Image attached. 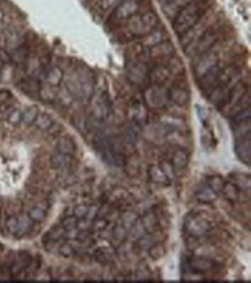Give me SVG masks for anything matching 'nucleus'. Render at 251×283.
<instances>
[{
	"label": "nucleus",
	"mask_w": 251,
	"mask_h": 283,
	"mask_svg": "<svg viewBox=\"0 0 251 283\" xmlns=\"http://www.w3.org/2000/svg\"><path fill=\"white\" fill-rule=\"evenodd\" d=\"M206 12L203 1H191L185 7L179 11L174 18V30L179 37L184 35L191 29H194L195 26L198 25L199 20L203 18V15Z\"/></svg>",
	"instance_id": "nucleus-1"
},
{
	"label": "nucleus",
	"mask_w": 251,
	"mask_h": 283,
	"mask_svg": "<svg viewBox=\"0 0 251 283\" xmlns=\"http://www.w3.org/2000/svg\"><path fill=\"white\" fill-rule=\"evenodd\" d=\"M95 149L102 155L106 162L109 164H120L124 163L125 159H123L120 150L112 136L104 133H99L94 140Z\"/></svg>",
	"instance_id": "nucleus-2"
},
{
	"label": "nucleus",
	"mask_w": 251,
	"mask_h": 283,
	"mask_svg": "<svg viewBox=\"0 0 251 283\" xmlns=\"http://www.w3.org/2000/svg\"><path fill=\"white\" fill-rule=\"evenodd\" d=\"M159 26V16L156 13L148 11L145 12L143 14L133 15L132 18L128 20V27L129 30L132 32L135 36H139V37H143L147 35L148 32L154 30Z\"/></svg>",
	"instance_id": "nucleus-3"
},
{
	"label": "nucleus",
	"mask_w": 251,
	"mask_h": 283,
	"mask_svg": "<svg viewBox=\"0 0 251 283\" xmlns=\"http://www.w3.org/2000/svg\"><path fill=\"white\" fill-rule=\"evenodd\" d=\"M169 102V90L165 85H151L143 91V103L153 110L165 108Z\"/></svg>",
	"instance_id": "nucleus-4"
},
{
	"label": "nucleus",
	"mask_w": 251,
	"mask_h": 283,
	"mask_svg": "<svg viewBox=\"0 0 251 283\" xmlns=\"http://www.w3.org/2000/svg\"><path fill=\"white\" fill-rule=\"evenodd\" d=\"M218 31L215 28L206 29L203 34L198 36L197 39L191 42L188 47H192L190 49H185L187 55H197L200 56L205 54V52L210 51V49L218 41Z\"/></svg>",
	"instance_id": "nucleus-5"
},
{
	"label": "nucleus",
	"mask_w": 251,
	"mask_h": 283,
	"mask_svg": "<svg viewBox=\"0 0 251 283\" xmlns=\"http://www.w3.org/2000/svg\"><path fill=\"white\" fill-rule=\"evenodd\" d=\"M211 222L201 214H191L184 223V230L192 238H199L210 231Z\"/></svg>",
	"instance_id": "nucleus-6"
},
{
	"label": "nucleus",
	"mask_w": 251,
	"mask_h": 283,
	"mask_svg": "<svg viewBox=\"0 0 251 283\" xmlns=\"http://www.w3.org/2000/svg\"><path fill=\"white\" fill-rule=\"evenodd\" d=\"M126 78L132 85H141L148 79V68L143 62L132 61L126 65Z\"/></svg>",
	"instance_id": "nucleus-7"
},
{
	"label": "nucleus",
	"mask_w": 251,
	"mask_h": 283,
	"mask_svg": "<svg viewBox=\"0 0 251 283\" xmlns=\"http://www.w3.org/2000/svg\"><path fill=\"white\" fill-rule=\"evenodd\" d=\"M175 54V47L170 41H162L149 49V57L158 64H162L164 61L169 60V59L174 57Z\"/></svg>",
	"instance_id": "nucleus-8"
},
{
	"label": "nucleus",
	"mask_w": 251,
	"mask_h": 283,
	"mask_svg": "<svg viewBox=\"0 0 251 283\" xmlns=\"http://www.w3.org/2000/svg\"><path fill=\"white\" fill-rule=\"evenodd\" d=\"M200 58H198L197 62L194 66L195 75L197 78H201L205 73H207L208 71H211L212 68L217 66L219 64V57L217 54L212 51H207L205 54L199 56Z\"/></svg>",
	"instance_id": "nucleus-9"
},
{
	"label": "nucleus",
	"mask_w": 251,
	"mask_h": 283,
	"mask_svg": "<svg viewBox=\"0 0 251 283\" xmlns=\"http://www.w3.org/2000/svg\"><path fill=\"white\" fill-rule=\"evenodd\" d=\"M139 12V2L137 0H123L113 11L112 20L116 22L128 21Z\"/></svg>",
	"instance_id": "nucleus-10"
},
{
	"label": "nucleus",
	"mask_w": 251,
	"mask_h": 283,
	"mask_svg": "<svg viewBox=\"0 0 251 283\" xmlns=\"http://www.w3.org/2000/svg\"><path fill=\"white\" fill-rule=\"evenodd\" d=\"M220 71L221 68L217 65V66L212 68L211 71H208L207 73H205L203 77L199 78V84H198V85H199L200 90L203 91L205 95H207V96L217 85H219Z\"/></svg>",
	"instance_id": "nucleus-11"
},
{
	"label": "nucleus",
	"mask_w": 251,
	"mask_h": 283,
	"mask_svg": "<svg viewBox=\"0 0 251 283\" xmlns=\"http://www.w3.org/2000/svg\"><path fill=\"white\" fill-rule=\"evenodd\" d=\"M235 153L241 162L247 164V166H250V163H251V134H248V136L236 140Z\"/></svg>",
	"instance_id": "nucleus-12"
},
{
	"label": "nucleus",
	"mask_w": 251,
	"mask_h": 283,
	"mask_svg": "<svg viewBox=\"0 0 251 283\" xmlns=\"http://www.w3.org/2000/svg\"><path fill=\"white\" fill-rule=\"evenodd\" d=\"M171 78V73L169 68L164 64H158L148 71V79L151 80L152 85H165L169 79Z\"/></svg>",
	"instance_id": "nucleus-13"
},
{
	"label": "nucleus",
	"mask_w": 251,
	"mask_h": 283,
	"mask_svg": "<svg viewBox=\"0 0 251 283\" xmlns=\"http://www.w3.org/2000/svg\"><path fill=\"white\" fill-rule=\"evenodd\" d=\"M189 161H190V154L188 150L183 149V148H178L175 151L174 155L171 159V167L174 169L175 175H179L187 169Z\"/></svg>",
	"instance_id": "nucleus-14"
},
{
	"label": "nucleus",
	"mask_w": 251,
	"mask_h": 283,
	"mask_svg": "<svg viewBox=\"0 0 251 283\" xmlns=\"http://www.w3.org/2000/svg\"><path fill=\"white\" fill-rule=\"evenodd\" d=\"M189 267L195 273H207L215 267V262L205 256H192L189 259Z\"/></svg>",
	"instance_id": "nucleus-15"
},
{
	"label": "nucleus",
	"mask_w": 251,
	"mask_h": 283,
	"mask_svg": "<svg viewBox=\"0 0 251 283\" xmlns=\"http://www.w3.org/2000/svg\"><path fill=\"white\" fill-rule=\"evenodd\" d=\"M169 101L178 107H185L190 102V93L183 87L174 85L169 89Z\"/></svg>",
	"instance_id": "nucleus-16"
},
{
	"label": "nucleus",
	"mask_w": 251,
	"mask_h": 283,
	"mask_svg": "<svg viewBox=\"0 0 251 283\" xmlns=\"http://www.w3.org/2000/svg\"><path fill=\"white\" fill-rule=\"evenodd\" d=\"M129 117H130V121H132V123H135L140 126V125L147 120V117H148L146 105L142 103H139V102L138 103L132 104L129 109Z\"/></svg>",
	"instance_id": "nucleus-17"
},
{
	"label": "nucleus",
	"mask_w": 251,
	"mask_h": 283,
	"mask_svg": "<svg viewBox=\"0 0 251 283\" xmlns=\"http://www.w3.org/2000/svg\"><path fill=\"white\" fill-rule=\"evenodd\" d=\"M248 91V88H247V85L243 84V82H239V84H235L233 85V88H231L230 93H229V96L227 98V102L226 104H224V108H228V111L230 110L231 108L235 105L237 102H239L241 98H242L246 93Z\"/></svg>",
	"instance_id": "nucleus-18"
},
{
	"label": "nucleus",
	"mask_w": 251,
	"mask_h": 283,
	"mask_svg": "<svg viewBox=\"0 0 251 283\" xmlns=\"http://www.w3.org/2000/svg\"><path fill=\"white\" fill-rule=\"evenodd\" d=\"M164 1V9L169 18L174 19L176 14L185 7L188 4H190L192 0H162Z\"/></svg>",
	"instance_id": "nucleus-19"
},
{
	"label": "nucleus",
	"mask_w": 251,
	"mask_h": 283,
	"mask_svg": "<svg viewBox=\"0 0 251 283\" xmlns=\"http://www.w3.org/2000/svg\"><path fill=\"white\" fill-rule=\"evenodd\" d=\"M64 80V72L60 67L52 66L45 73V81L50 87H58Z\"/></svg>",
	"instance_id": "nucleus-20"
},
{
	"label": "nucleus",
	"mask_w": 251,
	"mask_h": 283,
	"mask_svg": "<svg viewBox=\"0 0 251 283\" xmlns=\"http://www.w3.org/2000/svg\"><path fill=\"white\" fill-rule=\"evenodd\" d=\"M30 255H26V253H21V255L19 256L18 259H15V261L13 262V265L11 266V274L13 276L19 275L20 273L26 271V269L28 268V266H30Z\"/></svg>",
	"instance_id": "nucleus-21"
},
{
	"label": "nucleus",
	"mask_w": 251,
	"mask_h": 283,
	"mask_svg": "<svg viewBox=\"0 0 251 283\" xmlns=\"http://www.w3.org/2000/svg\"><path fill=\"white\" fill-rule=\"evenodd\" d=\"M148 176L149 178L152 179V182H154L155 184H160V185H167V184L170 182V180L168 179L167 175H166L164 169L159 166L149 167Z\"/></svg>",
	"instance_id": "nucleus-22"
},
{
	"label": "nucleus",
	"mask_w": 251,
	"mask_h": 283,
	"mask_svg": "<svg viewBox=\"0 0 251 283\" xmlns=\"http://www.w3.org/2000/svg\"><path fill=\"white\" fill-rule=\"evenodd\" d=\"M129 235V229L126 228L125 226H123L122 223H117L115 226V228L112 229V244L115 246H119L122 245L125 239L128 238Z\"/></svg>",
	"instance_id": "nucleus-23"
},
{
	"label": "nucleus",
	"mask_w": 251,
	"mask_h": 283,
	"mask_svg": "<svg viewBox=\"0 0 251 283\" xmlns=\"http://www.w3.org/2000/svg\"><path fill=\"white\" fill-rule=\"evenodd\" d=\"M140 221H141L143 228H145V231L149 233V235H152V233H154L158 230L159 220L153 212L146 213Z\"/></svg>",
	"instance_id": "nucleus-24"
},
{
	"label": "nucleus",
	"mask_w": 251,
	"mask_h": 283,
	"mask_svg": "<svg viewBox=\"0 0 251 283\" xmlns=\"http://www.w3.org/2000/svg\"><path fill=\"white\" fill-rule=\"evenodd\" d=\"M77 150L76 142L68 137H63L57 141V151L61 154H66V155L72 156Z\"/></svg>",
	"instance_id": "nucleus-25"
},
{
	"label": "nucleus",
	"mask_w": 251,
	"mask_h": 283,
	"mask_svg": "<svg viewBox=\"0 0 251 283\" xmlns=\"http://www.w3.org/2000/svg\"><path fill=\"white\" fill-rule=\"evenodd\" d=\"M70 163H71V156L66 155V154H61L59 151L52 154L50 157V164L54 169L57 170L65 169V168L70 166Z\"/></svg>",
	"instance_id": "nucleus-26"
},
{
	"label": "nucleus",
	"mask_w": 251,
	"mask_h": 283,
	"mask_svg": "<svg viewBox=\"0 0 251 283\" xmlns=\"http://www.w3.org/2000/svg\"><path fill=\"white\" fill-rule=\"evenodd\" d=\"M110 111V103L108 101L107 94L101 95L97 100V103L95 104V117L99 119H104L108 117V113Z\"/></svg>",
	"instance_id": "nucleus-27"
},
{
	"label": "nucleus",
	"mask_w": 251,
	"mask_h": 283,
	"mask_svg": "<svg viewBox=\"0 0 251 283\" xmlns=\"http://www.w3.org/2000/svg\"><path fill=\"white\" fill-rule=\"evenodd\" d=\"M162 41H164V31L159 30V29L156 28L153 31L148 32L147 35L143 36L142 45L143 47L151 49L152 47H154V45L161 43Z\"/></svg>",
	"instance_id": "nucleus-28"
},
{
	"label": "nucleus",
	"mask_w": 251,
	"mask_h": 283,
	"mask_svg": "<svg viewBox=\"0 0 251 283\" xmlns=\"http://www.w3.org/2000/svg\"><path fill=\"white\" fill-rule=\"evenodd\" d=\"M221 193H223L224 198H226L227 201H229L230 203H236L239 201L240 189L236 185H234L233 183H224Z\"/></svg>",
	"instance_id": "nucleus-29"
},
{
	"label": "nucleus",
	"mask_w": 251,
	"mask_h": 283,
	"mask_svg": "<svg viewBox=\"0 0 251 283\" xmlns=\"http://www.w3.org/2000/svg\"><path fill=\"white\" fill-rule=\"evenodd\" d=\"M94 256H95L96 261H99L100 264L107 265V264H110V262H112L116 255H115V251H113V249L102 248V249H99L95 253H94Z\"/></svg>",
	"instance_id": "nucleus-30"
},
{
	"label": "nucleus",
	"mask_w": 251,
	"mask_h": 283,
	"mask_svg": "<svg viewBox=\"0 0 251 283\" xmlns=\"http://www.w3.org/2000/svg\"><path fill=\"white\" fill-rule=\"evenodd\" d=\"M195 198L201 203H212L217 200L218 194L214 191H212L207 185H205L195 193Z\"/></svg>",
	"instance_id": "nucleus-31"
},
{
	"label": "nucleus",
	"mask_w": 251,
	"mask_h": 283,
	"mask_svg": "<svg viewBox=\"0 0 251 283\" xmlns=\"http://www.w3.org/2000/svg\"><path fill=\"white\" fill-rule=\"evenodd\" d=\"M123 134L126 142L135 143L139 136V125L132 123V121H129V123L124 126Z\"/></svg>",
	"instance_id": "nucleus-32"
},
{
	"label": "nucleus",
	"mask_w": 251,
	"mask_h": 283,
	"mask_svg": "<svg viewBox=\"0 0 251 283\" xmlns=\"http://www.w3.org/2000/svg\"><path fill=\"white\" fill-rule=\"evenodd\" d=\"M64 236H66V230L64 229V226H55L54 228H51L49 231L45 233L44 239L48 242H57L60 241Z\"/></svg>",
	"instance_id": "nucleus-33"
},
{
	"label": "nucleus",
	"mask_w": 251,
	"mask_h": 283,
	"mask_svg": "<svg viewBox=\"0 0 251 283\" xmlns=\"http://www.w3.org/2000/svg\"><path fill=\"white\" fill-rule=\"evenodd\" d=\"M250 102H251V95L249 93V90L247 91L246 95L241 98V100L237 102V103L234 105L233 108L230 109L229 113H228V116L229 117H233L234 114H236L237 113H240V111L242 110H246V109L250 108Z\"/></svg>",
	"instance_id": "nucleus-34"
},
{
	"label": "nucleus",
	"mask_w": 251,
	"mask_h": 283,
	"mask_svg": "<svg viewBox=\"0 0 251 283\" xmlns=\"http://www.w3.org/2000/svg\"><path fill=\"white\" fill-rule=\"evenodd\" d=\"M9 59L14 64H25L28 59V52L24 47L16 48L14 50H12V54H9Z\"/></svg>",
	"instance_id": "nucleus-35"
},
{
	"label": "nucleus",
	"mask_w": 251,
	"mask_h": 283,
	"mask_svg": "<svg viewBox=\"0 0 251 283\" xmlns=\"http://www.w3.org/2000/svg\"><path fill=\"white\" fill-rule=\"evenodd\" d=\"M54 123L55 120L52 119V117L47 113H38V116L35 120L36 127L41 131H49V128L54 125Z\"/></svg>",
	"instance_id": "nucleus-36"
},
{
	"label": "nucleus",
	"mask_w": 251,
	"mask_h": 283,
	"mask_svg": "<svg viewBox=\"0 0 251 283\" xmlns=\"http://www.w3.org/2000/svg\"><path fill=\"white\" fill-rule=\"evenodd\" d=\"M22 43H24V37H22L18 31L9 32L7 37H6V45H7V48L11 49V50L22 47Z\"/></svg>",
	"instance_id": "nucleus-37"
},
{
	"label": "nucleus",
	"mask_w": 251,
	"mask_h": 283,
	"mask_svg": "<svg viewBox=\"0 0 251 283\" xmlns=\"http://www.w3.org/2000/svg\"><path fill=\"white\" fill-rule=\"evenodd\" d=\"M124 167H125L126 173L130 177H135L139 172V161L136 156H131L124 161Z\"/></svg>",
	"instance_id": "nucleus-38"
},
{
	"label": "nucleus",
	"mask_w": 251,
	"mask_h": 283,
	"mask_svg": "<svg viewBox=\"0 0 251 283\" xmlns=\"http://www.w3.org/2000/svg\"><path fill=\"white\" fill-rule=\"evenodd\" d=\"M38 109L36 107H30L27 110L22 113V123L27 126H31L32 124H35L36 118L38 116Z\"/></svg>",
	"instance_id": "nucleus-39"
},
{
	"label": "nucleus",
	"mask_w": 251,
	"mask_h": 283,
	"mask_svg": "<svg viewBox=\"0 0 251 283\" xmlns=\"http://www.w3.org/2000/svg\"><path fill=\"white\" fill-rule=\"evenodd\" d=\"M224 185V180L221 176L214 175V176H210L207 178V186L210 187L212 191H214L215 193H221V191L223 189Z\"/></svg>",
	"instance_id": "nucleus-40"
},
{
	"label": "nucleus",
	"mask_w": 251,
	"mask_h": 283,
	"mask_svg": "<svg viewBox=\"0 0 251 283\" xmlns=\"http://www.w3.org/2000/svg\"><path fill=\"white\" fill-rule=\"evenodd\" d=\"M236 127L234 128V133H235L236 140L241 139V138L248 136V134H251V123L250 120L242 121V123H237L235 124Z\"/></svg>",
	"instance_id": "nucleus-41"
},
{
	"label": "nucleus",
	"mask_w": 251,
	"mask_h": 283,
	"mask_svg": "<svg viewBox=\"0 0 251 283\" xmlns=\"http://www.w3.org/2000/svg\"><path fill=\"white\" fill-rule=\"evenodd\" d=\"M129 233H130V236L135 239V241H138V239L145 236V233H146L145 228H143L142 223L140 220H137V221L133 223L131 226H130Z\"/></svg>",
	"instance_id": "nucleus-42"
},
{
	"label": "nucleus",
	"mask_w": 251,
	"mask_h": 283,
	"mask_svg": "<svg viewBox=\"0 0 251 283\" xmlns=\"http://www.w3.org/2000/svg\"><path fill=\"white\" fill-rule=\"evenodd\" d=\"M32 222L29 217H19V225H18V231H16L15 235L16 236H24L27 233L29 230L31 229V226H32Z\"/></svg>",
	"instance_id": "nucleus-43"
},
{
	"label": "nucleus",
	"mask_w": 251,
	"mask_h": 283,
	"mask_svg": "<svg viewBox=\"0 0 251 283\" xmlns=\"http://www.w3.org/2000/svg\"><path fill=\"white\" fill-rule=\"evenodd\" d=\"M28 217L35 223H41L43 222L47 217V213L44 209L40 208V207H34L28 212Z\"/></svg>",
	"instance_id": "nucleus-44"
},
{
	"label": "nucleus",
	"mask_w": 251,
	"mask_h": 283,
	"mask_svg": "<svg viewBox=\"0 0 251 283\" xmlns=\"http://www.w3.org/2000/svg\"><path fill=\"white\" fill-rule=\"evenodd\" d=\"M148 253L153 260H159L166 255V248L161 243H155L149 246Z\"/></svg>",
	"instance_id": "nucleus-45"
},
{
	"label": "nucleus",
	"mask_w": 251,
	"mask_h": 283,
	"mask_svg": "<svg viewBox=\"0 0 251 283\" xmlns=\"http://www.w3.org/2000/svg\"><path fill=\"white\" fill-rule=\"evenodd\" d=\"M169 65H171V66H167L169 68V71H170L171 74H181L184 72V66H183V62H182L179 59H177L175 57H172L169 59Z\"/></svg>",
	"instance_id": "nucleus-46"
},
{
	"label": "nucleus",
	"mask_w": 251,
	"mask_h": 283,
	"mask_svg": "<svg viewBox=\"0 0 251 283\" xmlns=\"http://www.w3.org/2000/svg\"><path fill=\"white\" fill-rule=\"evenodd\" d=\"M138 219H137L136 214L132 212H124L122 216H120V223H122L123 226H125L128 229H130V226H131Z\"/></svg>",
	"instance_id": "nucleus-47"
},
{
	"label": "nucleus",
	"mask_w": 251,
	"mask_h": 283,
	"mask_svg": "<svg viewBox=\"0 0 251 283\" xmlns=\"http://www.w3.org/2000/svg\"><path fill=\"white\" fill-rule=\"evenodd\" d=\"M234 180H235V183L233 184L239 189H250V177L248 175H236V177H234Z\"/></svg>",
	"instance_id": "nucleus-48"
},
{
	"label": "nucleus",
	"mask_w": 251,
	"mask_h": 283,
	"mask_svg": "<svg viewBox=\"0 0 251 283\" xmlns=\"http://www.w3.org/2000/svg\"><path fill=\"white\" fill-rule=\"evenodd\" d=\"M250 117H251L250 108H248L246 109V110H242V111H240V113H237L236 114H234V116L230 118L234 124H237V123H242V121L250 120Z\"/></svg>",
	"instance_id": "nucleus-49"
},
{
	"label": "nucleus",
	"mask_w": 251,
	"mask_h": 283,
	"mask_svg": "<svg viewBox=\"0 0 251 283\" xmlns=\"http://www.w3.org/2000/svg\"><path fill=\"white\" fill-rule=\"evenodd\" d=\"M18 225H19V217L16 216H9L5 222L7 231L9 233H13V235H15L16 231H18Z\"/></svg>",
	"instance_id": "nucleus-50"
},
{
	"label": "nucleus",
	"mask_w": 251,
	"mask_h": 283,
	"mask_svg": "<svg viewBox=\"0 0 251 283\" xmlns=\"http://www.w3.org/2000/svg\"><path fill=\"white\" fill-rule=\"evenodd\" d=\"M77 222H78V219L73 215V216L65 217L63 221H61L60 225L64 226V229L66 230V231H70V230H73L77 228Z\"/></svg>",
	"instance_id": "nucleus-51"
},
{
	"label": "nucleus",
	"mask_w": 251,
	"mask_h": 283,
	"mask_svg": "<svg viewBox=\"0 0 251 283\" xmlns=\"http://www.w3.org/2000/svg\"><path fill=\"white\" fill-rule=\"evenodd\" d=\"M88 209H89V205H84V203H81V205H78V206L74 207L73 215L76 216L78 220L84 219V217L87 216Z\"/></svg>",
	"instance_id": "nucleus-52"
},
{
	"label": "nucleus",
	"mask_w": 251,
	"mask_h": 283,
	"mask_svg": "<svg viewBox=\"0 0 251 283\" xmlns=\"http://www.w3.org/2000/svg\"><path fill=\"white\" fill-rule=\"evenodd\" d=\"M108 221L106 220V217H95L93 220V225L92 229L95 230V231H103L104 229L107 228Z\"/></svg>",
	"instance_id": "nucleus-53"
},
{
	"label": "nucleus",
	"mask_w": 251,
	"mask_h": 283,
	"mask_svg": "<svg viewBox=\"0 0 251 283\" xmlns=\"http://www.w3.org/2000/svg\"><path fill=\"white\" fill-rule=\"evenodd\" d=\"M74 248L68 243H64L59 246V253L64 258H72L74 255Z\"/></svg>",
	"instance_id": "nucleus-54"
},
{
	"label": "nucleus",
	"mask_w": 251,
	"mask_h": 283,
	"mask_svg": "<svg viewBox=\"0 0 251 283\" xmlns=\"http://www.w3.org/2000/svg\"><path fill=\"white\" fill-rule=\"evenodd\" d=\"M92 225H93V220L84 217V219L78 220L77 228L79 229V231H87V230L92 229Z\"/></svg>",
	"instance_id": "nucleus-55"
},
{
	"label": "nucleus",
	"mask_w": 251,
	"mask_h": 283,
	"mask_svg": "<svg viewBox=\"0 0 251 283\" xmlns=\"http://www.w3.org/2000/svg\"><path fill=\"white\" fill-rule=\"evenodd\" d=\"M22 121V111L19 110V109H15L13 110L8 116V123L12 125H18Z\"/></svg>",
	"instance_id": "nucleus-56"
},
{
	"label": "nucleus",
	"mask_w": 251,
	"mask_h": 283,
	"mask_svg": "<svg viewBox=\"0 0 251 283\" xmlns=\"http://www.w3.org/2000/svg\"><path fill=\"white\" fill-rule=\"evenodd\" d=\"M123 0H101V8L107 11V9L116 8Z\"/></svg>",
	"instance_id": "nucleus-57"
},
{
	"label": "nucleus",
	"mask_w": 251,
	"mask_h": 283,
	"mask_svg": "<svg viewBox=\"0 0 251 283\" xmlns=\"http://www.w3.org/2000/svg\"><path fill=\"white\" fill-rule=\"evenodd\" d=\"M161 168H162V169H164V171L166 172V175H167L169 180L174 179L175 172H174V169H172V167H171V163H169V162H162Z\"/></svg>",
	"instance_id": "nucleus-58"
},
{
	"label": "nucleus",
	"mask_w": 251,
	"mask_h": 283,
	"mask_svg": "<svg viewBox=\"0 0 251 283\" xmlns=\"http://www.w3.org/2000/svg\"><path fill=\"white\" fill-rule=\"evenodd\" d=\"M12 98V94L8 90H0V104L6 103Z\"/></svg>",
	"instance_id": "nucleus-59"
},
{
	"label": "nucleus",
	"mask_w": 251,
	"mask_h": 283,
	"mask_svg": "<svg viewBox=\"0 0 251 283\" xmlns=\"http://www.w3.org/2000/svg\"><path fill=\"white\" fill-rule=\"evenodd\" d=\"M97 210H99V207L97 206H89V209H88V214H87V219L89 220H94L97 216Z\"/></svg>",
	"instance_id": "nucleus-60"
},
{
	"label": "nucleus",
	"mask_w": 251,
	"mask_h": 283,
	"mask_svg": "<svg viewBox=\"0 0 251 283\" xmlns=\"http://www.w3.org/2000/svg\"><path fill=\"white\" fill-rule=\"evenodd\" d=\"M212 139H213V136H212L210 130H207V137L205 136L203 132H201V141H203V143L205 144V146H207V147L210 146Z\"/></svg>",
	"instance_id": "nucleus-61"
},
{
	"label": "nucleus",
	"mask_w": 251,
	"mask_h": 283,
	"mask_svg": "<svg viewBox=\"0 0 251 283\" xmlns=\"http://www.w3.org/2000/svg\"><path fill=\"white\" fill-rule=\"evenodd\" d=\"M198 116L200 117V119L203 121H206V119L208 118V113L207 110L203 107H199L198 108Z\"/></svg>",
	"instance_id": "nucleus-62"
},
{
	"label": "nucleus",
	"mask_w": 251,
	"mask_h": 283,
	"mask_svg": "<svg viewBox=\"0 0 251 283\" xmlns=\"http://www.w3.org/2000/svg\"><path fill=\"white\" fill-rule=\"evenodd\" d=\"M2 19H4V12H2L1 9H0V22L2 21Z\"/></svg>",
	"instance_id": "nucleus-63"
}]
</instances>
